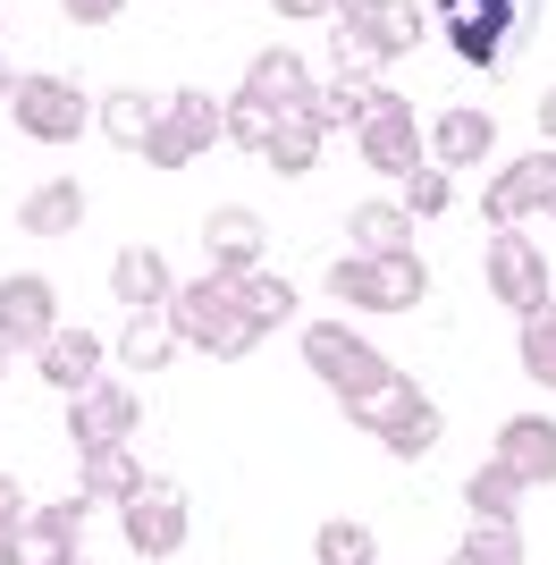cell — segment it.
Instances as JSON below:
<instances>
[{
	"mask_svg": "<svg viewBox=\"0 0 556 565\" xmlns=\"http://www.w3.org/2000/svg\"><path fill=\"white\" fill-rule=\"evenodd\" d=\"M296 354H303V372L321 380L338 405H371V397H388L396 380V354H379L354 321H303L296 330Z\"/></svg>",
	"mask_w": 556,
	"mask_h": 565,
	"instance_id": "cell-1",
	"label": "cell"
},
{
	"mask_svg": "<svg viewBox=\"0 0 556 565\" xmlns=\"http://www.w3.org/2000/svg\"><path fill=\"white\" fill-rule=\"evenodd\" d=\"M143 490H152V472L136 465V448H85V465H76V498L85 507H136Z\"/></svg>",
	"mask_w": 556,
	"mask_h": 565,
	"instance_id": "cell-21",
	"label": "cell"
},
{
	"mask_svg": "<svg viewBox=\"0 0 556 565\" xmlns=\"http://www.w3.org/2000/svg\"><path fill=\"white\" fill-rule=\"evenodd\" d=\"M93 110H101V102H93L76 76H18V94H9V118H18L25 143H85Z\"/></svg>",
	"mask_w": 556,
	"mask_h": 565,
	"instance_id": "cell-8",
	"label": "cell"
},
{
	"mask_svg": "<svg viewBox=\"0 0 556 565\" xmlns=\"http://www.w3.org/2000/svg\"><path fill=\"white\" fill-rule=\"evenodd\" d=\"M287 25H338V0H270Z\"/></svg>",
	"mask_w": 556,
	"mask_h": 565,
	"instance_id": "cell-37",
	"label": "cell"
},
{
	"mask_svg": "<svg viewBox=\"0 0 556 565\" xmlns=\"http://www.w3.org/2000/svg\"><path fill=\"white\" fill-rule=\"evenodd\" d=\"M85 498H43L34 515L18 523V565H85Z\"/></svg>",
	"mask_w": 556,
	"mask_h": 565,
	"instance_id": "cell-15",
	"label": "cell"
},
{
	"mask_svg": "<svg viewBox=\"0 0 556 565\" xmlns=\"http://www.w3.org/2000/svg\"><path fill=\"white\" fill-rule=\"evenodd\" d=\"M18 228L25 236H76L85 228V178H43V186H25V203H18Z\"/></svg>",
	"mask_w": 556,
	"mask_h": 565,
	"instance_id": "cell-24",
	"label": "cell"
},
{
	"mask_svg": "<svg viewBox=\"0 0 556 565\" xmlns=\"http://www.w3.org/2000/svg\"><path fill=\"white\" fill-rule=\"evenodd\" d=\"M110 296L127 312H169V296H178L169 254H161V245H118V254H110Z\"/></svg>",
	"mask_w": 556,
	"mask_h": 565,
	"instance_id": "cell-19",
	"label": "cell"
},
{
	"mask_svg": "<svg viewBox=\"0 0 556 565\" xmlns=\"http://www.w3.org/2000/svg\"><path fill=\"white\" fill-rule=\"evenodd\" d=\"M60 330H68V321H60V287H51L43 270H0V347L43 354Z\"/></svg>",
	"mask_w": 556,
	"mask_h": 565,
	"instance_id": "cell-12",
	"label": "cell"
},
{
	"mask_svg": "<svg viewBox=\"0 0 556 565\" xmlns=\"http://www.w3.org/2000/svg\"><path fill=\"white\" fill-rule=\"evenodd\" d=\"M439 9V25H447V51H456L463 68H506L514 51L532 43V25H539V9L532 0H430Z\"/></svg>",
	"mask_w": 556,
	"mask_h": 565,
	"instance_id": "cell-4",
	"label": "cell"
},
{
	"mask_svg": "<svg viewBox=\"0 0 556 565\" xmlns=\"http://www.w3.org/2000/svg\"><path fill=\"white\" fill-rule=\"evenodd\" d=\"M118 532H127V548L152 565H169L185 548V532H194V507H185V490H169V481H152V490L136 498V507H118Z\"/></svg>",
	"mask_w": 556,
	"mask_h": 565,
	"instance_id": "cell-13",
	"label": "cell"
},
{
	"mask_svg": "<svg viewBox=\"0 0 556 565\" xmlns=\"http://www.w3.org/2000/svg\"><path fill=\"white\" fill-rule=\"evenodd\" d=\"M489 456H498V465H514L532 490H556V414H506Z\"/></svg>",
	"mask_w": 556,
	"mask_h": 565,
	"instance_id": "cell-20",
	"label": "cell"
},
{
	"mask_svg": "<svg viewBox=\"0 0 556 565\" xmlns=\"http://www.w3.org/2000/svg\"><path fill=\"white\" fill-rule=\"evenodd\" d=\"M169 330H178V347L211 354V363H245V354L261 347V338L245 330L236 279H220V270H203V279H178V296H169Z\"/></svg>",
	"mask_w": 556,
	"mask_h": 565,
	"instance_id": "cell-2",
	"label": "cell"
},
{
	"mask_svg": "<svg viewBox=\"0 0 556 565\" xmlns=\"http://www.w3.org/2000/svg\"><path fill=\"white\" fill-rule=\"evenodd\" d=\"M321 152H329V127L312 110H296V118H278V136H270V152H261V169L270 178H312L321 169Z\"/></svg>",
	"mask_w": 556,
	"mask_h": 565,
	"instance_id": "cell-27",
	"label": "cell"
},
{
	"mask_svg": "<svg viewBox=\"0 0 556 565\" xmlns=\"http://www.w3.org/2000/svg\"><path fill=\"white\" fill-rule=\"evenodd\" d=\"M321 287L346 312H379V321H396V312H421V296H430V262H421V254H338Z\"/></svg>",
	"mask_w": 556,
	"mask_h": 565,
	"instance_id": "cell-3",
	"label": "cell"
},
{
	"mask_svg": "<svg viewBox=\"0 0 556 565\" xmlns=\"http://www.w3.org/2000/svg\"><path fill=\"white\" fill-rule=\"evenodd\" d=\"M430 161H439L447 178H456V169L498 161V118H489V110H472V102L439 110V118H430Z\"/></svg>",
	"mask_w": 556,
	"mask_h": 565,
	"instance_id": "cell-18",
	"label": "cell"
},
{
	"mask_svg": "<svg viewBox=\"0 0 556 565\" xmlns=\"http://www.w3.org/2000/svg\"><path fill=\"white\" fill-rule=\"evenodd\" d=\"M236 305H245V330L270 338L296 321V279H278V270H254V279H236Z\"/></svg>",
	"mask_w": 556,
	"mask_h": 565,
	"instance_id": "cell-29",
	"label": "cell"
},
{
	"mask_svg": "<svg viewBox=\"0 0 556 565\" xmlns=\"http://www.w3.org/2000/svg\"><path fill=\"white\" fill-rule=\"evenodd\" d=\"M354 152H363V169L371 178H388V186H405L421 161H430V127L414 118V102L405 94H388L379 85V102L363 110V127H354Z\"/></svg>",
	"mask_w": 556,
	"mask_h": 565,
	"instance_id": "cell-7",
	"label": "cell"
},
{
	"mask_svg": "<svg viewBox=\"0 0 556 565\" xmlns=\"http://www.w3.org/2000/svg\"><path fill=\"white\" fill-rule=\"evenodd\" d=\"M556 220V143L523 152V161H498L481 186V220L489 228H523V220Z\"/></svg>",
	"mask_w": 556,
	"mask_h": 565,
	"instance_id": "cell-10",
	"label": "cell"
},
{
	"mask_svg": "<svg viewBox=\"0 0 556 565\" xmlns=\"http://www.w3.org/2000/svg\"><path fill=\"white\" fill-rule=\"evenodd\" d=\"M110 363H127V372H169V363H178V330H169V312H127Z\"/></svg>",
	"mask_w": 556,
	"mask_h": 565,
	"instance_id": "cell-28",
	"label": "cell"
},
{
	"mask_svg": "<svg viewBox=\"0 0 556 565\" xmlns=\"http://www.w3.org/2000/svg\"><path fill=\"white\" fill-rule=\"evenodd\" d=\"M0 380H9V347H0Z\"/></svg>",
	"mask_w": 556,
	"mask_h": 565,
	"instance_id": "cell-42",
	"label": "cell"
},
{
	"mask_svg": "<svg viewBox=\"0 0 556 565\" xmlns=\"http://www.w3.org/2000/svg\"><path fill=\"white\" fill-rule=\"evenodd\" d=\"M25 515H34V490H25L18 472H0V532H18Z\"/></svg>",
	"mask_w": 556,
	"mask_h": 565,
	"instance_id": "cell-36",
	"label": "cell"
},
{
	"mask_svg": "<svg viewBox=\"0 0 556 565\" xmlns=\"http://www.w3.org/2000/svg\"><path fill=\"white\" fill-rule=\"evenodd\" d=\"M261 245H270V220L245 212V203H220V212L203 220V262L220 270V279H254Z\"/></svg>",
	"mask_w": 556,
	"mask_h": 565,
	"instance_id": "cell-16",
	"label": "cell"
},
{
	"mask_svg": "<svg viewBox=\"0 0 556 565\" xmlns=\"http://www.w3.org/2000/svg\"><path fill=\"white\" fill-rule=\"evenodd\" d=\"M101 363H110V347H101L93 330H60V338H51L43 354H34V372H43L51 388H60V397H85L93 380H110Z\"/></svg>",
	"mask_w": 556,
	"mask_h": 565,
	"instance_id": "cell-22",
	"label": "cell"
},
{
	"mask_svg": "<svg viewBox=\"0 0 556 565\" xmlns=\"http://www.w3.org/2000/svg\"><path fill=\"white\" fill-rule=\"evenodd\" d=\"M523 498H532V481L514 465H498V456L463 472V515L472 523H523Z\"/></svg>",
	"mask_w": 556,
	"mask_h": 565,
	"instance_id": "cell-25",
	"label": "cell"
},
{
	"mask_svg": "<svg viewBox=\"0 0 556 565\" xmlns=\"http://www.w3.org/2000/svg\"><path fill=\"white\" fill-rule=\"evenodd\" d=\"M346 423L363 430V439H379V456H396V465H421V456L439 448L447 414H439L430 397H421L414 380H396L388 397H371V405H346Z\"/></svg>",
	"mask_w": 556,
	"mask_h": 565,
	"instance_id": "cell-6",
	"label": "cell"
},
{
	"mask_svg": "<svg viewBox=\"0 0 556 565\" xmlns=\"http://www.w3.org/2000/svg\"><path fill=\"white\" fill-rule=\"evenodd\" d=\"M514 363H523L532 388H548V397H556V296L532 312V321H514Z\"/></svg>",
	"mask_w": 556,
	"mask_h": 565,
	"instance_id": "cell-30",
	"label": "cell"
},
{
	"mask_svg": "<svg viewBox=\"0 0 556 565\" xmlns=\"http://www.w3.org/2000/svg\"><path fill=\"white\" fill-rule=\"evenodd\" d=\"M312 557L321 565H379V541H371V523H321V532H312Z\"/></svg>",
	"mask_w": 556,
	"mask_h": 565,
	"instance_id": "cell-33",
	"label": "cell"
},
{
	"mask_svg": "<svg viewBox=\"0 0 556 565\" xmlns=\"http://www.w3.org/2000/svg\"><path fill=\"white\" fill-rule=\"evenodd\" d=\"M245 94H254V102H270L278 118H296V110H312L321 76H312V60H303V51L270 43V51H254V68H245Z\"/></svg>",
	"mask_w": 556,
	"mask_h": 565,
	"instance_id": "cell-17",
	"label": "cell"
},
{
	"mask_svg": "<svg viewBox=\"0 0 556 565\" xmlns=\"http://www.w3.org/2000/svg\"><path fill=\"white\" fill-rule=\"evenodd\" d=\"M421 0H338V51L346 68H388L405 51H421Z\"/></svg>",
	"mask_w": 556,
	"mask_h": 565,
	"instance_id": "cell-5",
	"label": "cell"
},
{
	"mask_svg": "<svg viewBox=\"0 0 556 565\" xmlns=\"http://www.w3.org/2000/svg\"><path fill=\"white\" fill-rule=\"evenodd\" d=\"M136 423H143V397L127 388V380H93L85 397H68V439H76V456H85V448H127V439H136Z\"/></svg>",
	"mask_w": 556,
	"mask_h": 565,
	"instance_id": "cell-14",
	"label": "cell"
},
{
	"mask_svg": "<svg viewBox=\"0 0 556 565\" xmlns=\"http://www.w3.org/2000/svg\"><path fill=\"white\" fill-rule=\"evenodd\" d=\"M371 102H379V85H371L363 68H338L321 94H312V118H321V127H363Z\"/></svg>",
	"mask_w": 556,
	"mask_h": 565,
	"instance_id": "cell-31",
	"label": "cell"
},
{
	"mask_svg": "<svg viewBox=\"0 0 556 565\" xmlns=\"http://www.w3.org/2000/svg\"><path fill=\"white\" fill-rule=\"evenodd\" d=\"M161 102H169V94L110 85V94H101V110H93V136H101V143H127V152H143V143H152V127H161Z\"/></svg>",
	"mask_w": 556,
	"mask_h": 565,
	"instance_id": "cell-23",
	"label": "cell"
},
{
	"mask_svg": "<svg viewBox=\"0 0 556 565\" xmlns=\"http://www.w3.org/2000/svg\"><path fill=\"white\" fill-rule=\"evenodd\" d=\"M0 565H18V532H0Z\"/></svg>",
	"mask_w": 556,
	"mask_h": 565,
	"instance_id": "cell-41",
	"label": "cell"
},
{
	"mask_svg": "<svg viewBox=\"0 0 556 565\" xmlns=\"http://www.w3.org/2000/svg\"><path fill=\"white\" fill-rule=\"evenodd\" d=\"M481 279H489V296H498L514 321H532V312L548 305V254H539V236L532 228H489Z\"/></svg>",
	"mask_w": 556,
	"mask_h": 565,
	"instance_id": "cell-11",
	"label": "cell"
},
{
	"mask_svg": "<svg viewBox=\"0 0 556 565\" xmlns=\"http://www.w3.org/2000/svg\"><path fill=\"white\" fill-rule=\"evenodd\" d=\"M211 143H228V102L178 85V94L161 102V127H152V143H143V161L152 169H185V161H203Z\"/></svg>",
	"mask_w": 556,
	"mask_h": 565,
	"instance_id": "cell-9",
	"label": "cell"
},
{
	"mask_svg": "<svg viewBox=\"0 0 556 565\" xmlns=\"http://www.w3.org/2000/svg\"><path fill=\"white\" fill-rule=\"evenodd\" d=\"M414 228L421 220L405 212V203H388V194H371V203L346 212V245L354 254H414Z\"/></svg>",
	"mask_w": 556,
	"mask_h": 565,
	"instance_id": "cell-26",
	"label": "cell"
},
{
	"mask_svg": "<svg viewBox=\"0 0 556 565\" xmlns=\"http://www.w3.org/2000/svg\"><path fill=\"white\" fill-rule=\"evenodd\" d=\"M539 136L556 143V85H548V94H539Z\"/></svg>",
	"mask_w": 556,
	"mask_h": 565,
	"instance_id": "cell-39",
	"label": "cell"
},
{
	"mask_svg": "<svg viewBox=\"0 0 556 565\" xmlns=\"http://www.w3.org/2000/svg\"><path fill=\"white\" fill-rule=\"evenodd\" d=\"M18 94V68H9V51H0V102Z\"/></svg>",
	"mask_w": 556,
	"mask_h": 565,
	"instance_id": "cell-40",
	"label": "cell"
},
{
	"mask_svg": "<svg viewBox=\"0 0 556 565\" xmlns=\"http://www.w3.org/2000/svg\"><path fill=\"white\" fill-rule=\"evenodd\" d=\"M396 203H405L414 220H447V212H456V178H447L439 161H421L414 178H405V194H396Z\"/></svg>",
	"mask_w": 556,
	"mask_h": 565,
	"instance_id": "cell-34",
	"label": "cell"
},
{
	"mask_svg": "<svg viewBox=\"0 0 556 565\" xmlns=\"http://www.w3.org/2000/svg\"><path fill=\"white\" fill-rule=\"evenodd\" d=\"M463 557L472 565H523V523H472V532H463Z\"/></svg>",
	"mask_w": 556,
	"mask_h": 565,
	"instance_id": "cell-35",
	"label": "cell"
},
{
	"mask_svg": "<svg viewBox=\"0 0 556 565\" xmlns=\"http://www.w3.org/2000/svg\"><path fill=\"white\" fill-rule=\"evenodd\" d=\"M447 565H472V557H463V548H456V557H447Z\"/></svg>",
	"mask_w": 556,
	"mask_h": 565,
	"instance_id": "cell-43",
	"label": "cell"
},
{
	"mask_svg": "<svg viewBox=\"0 0 556 565\" xmlns=\"http://www.w3.org/2000/svg\"><path fill=\"white\" fill-rule=\"evenodd\" d=\"M60 9H68L76 25H118L127 18V0H60Z\"/></svg>",
	"mask_w": 556,
	"mask_h": 565,
	"instance_id": "cell-38",
	"label": "cell"
},
{
	"mask_svg": "<svg viewBox=\"0 0 556 565\" xmlns=\"http://www.w3.org/2000/svg\"><path fill=\"white\" fill-rule=\"evenodd\" d=\"M270 136H278V110H270V102H254L245 85H236V94H228V143L261 161V152H270Z\"/></svg>",
	"mask_w": 556,
	"mask_h": 565,
	"instance_id": "cell-32",
	"label": "cell"
}]
</instances>
